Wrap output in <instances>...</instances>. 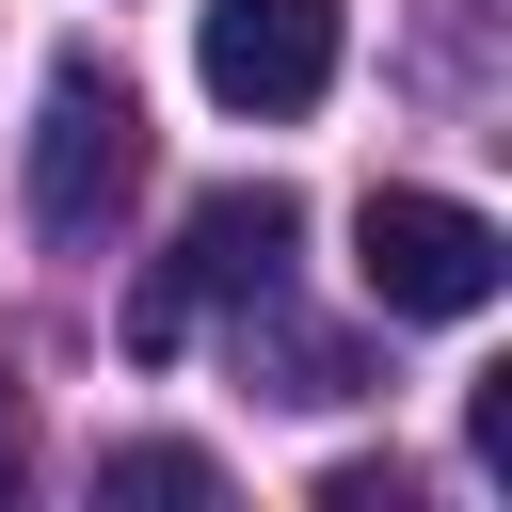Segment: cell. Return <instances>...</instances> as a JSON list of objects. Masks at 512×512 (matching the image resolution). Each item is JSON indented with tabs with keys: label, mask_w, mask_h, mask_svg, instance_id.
I'll return each instance as SVG.
<instances>
[{
	"label": "cell",
	"mask_w": 512,
	"mask_h": 512,
	"mask_svg": "<svg viewBox=\"0 0 512 512\" xmlns=\"http://www.w3.org/2000/svg\"><path fill=\"white\" fill-rule=\"evenodd\" d=\"M352 272H368L384 320H480L496 272H512V240H496L464 192H368V208H352Z\"/></svg>",
	"instance_id": "obj_2"
},
{
	"label": "cell",
	"mask_w": 512,
	"mask_h": 512,
	"mask_svg": "<svg viewBox=\"0 0 512 512\" xmlns=\"http://www.w3.org/2000/svg\"><path fill=\"white\" fill-rule=\"evenodd\" d=\"M192 64H208V96L224 112H320V80H336V0H208V32H192Z\"/></svg>",
	"instance_id": "obj_4"
},
{
	"label": "cell",
	"mask_w": 512,
	"mask_h": 512,
	"mask_svg": "<svg viewBox=\"0 0 512 512\" xmlns=\"http://www.w3.org/2000/svg\"><path fill=\"white\" fill-rule=\"evenodd\" d=\"M464 448L512 480V368H480V384H464Z\"/></svg>",
	"instance_id": "obj_6"
},
{
	"label": "cell",
	"mask_w": 512,
	"mask_h": 512,
	"mask_svg": "<svg viewBox=\"0 0 512 512\" xmlns=\"http://www.w3.org/2000/svg\"><path fill=\"white\" fill-rule=\"evenodd\" d=\"M320 512H416V480H400V464H336V480H320Z\"/></svg>",
	"instance_id": "obj_7"
},
{
	"label": "cell",
	"mask_w": 512,
	"mask_h": 512,
	"mask_svg": "<svg viewBox=\"0 0 512 512\" xmlns=\"http://www.w3.org/2000/svg\"><path fill=\"white\" fill-rule=\"evenodd\" d=\"M288 240H304V208L256 176V192H208L192 224H176V256L128 288V352H192V320L208 304H272L288 288Z\"/></svg>",
	"instance_id": "obj_1"
},
{
	"label": "cell",
	"mask_w": 512,
	"mask_h": 512,
	"mask_svg": "<svg viewBox=\"0 0 512 512\" xmlns=\"http://www.w3.org/2000/svg\"><path fill=\"white\" fill-rule=\"evenodd\" d=\"M96 496H112V512H208V496H224V464H208V448H112V464H96Z\"/></svg>",
	"instance_id": "obj_5"
},
{
	"label": "cell",
	"mask_w": 512,
	"mask_h": 512,
	"mask_svg": "<svg viewBox=\"0 0 512 512\" xmlns=\"http://www.w3.org/2000/svg\"><path fill=\"white\" fill-rule=\"evenodd\" d=\"M128 176H144V96H128L112 64H48V128H32V224H48V240H112Z\"/></svg>",
	"instance_id": "obj_3"
},
{
	"label": "cell",
	"mask_w": 512,
	"mask_h": 512,
	"mask_svg": "<svg viewBox=\"0 0 512 512\" xmlns=\"http://www.w3.org/2000/svg\"><path fill=\"white\" fill-rule=\"evenodd\" d=\"M0 496H16V368H0Z\"/></svg>",
	"instance_id": "obj_8"
}]
</instances>
